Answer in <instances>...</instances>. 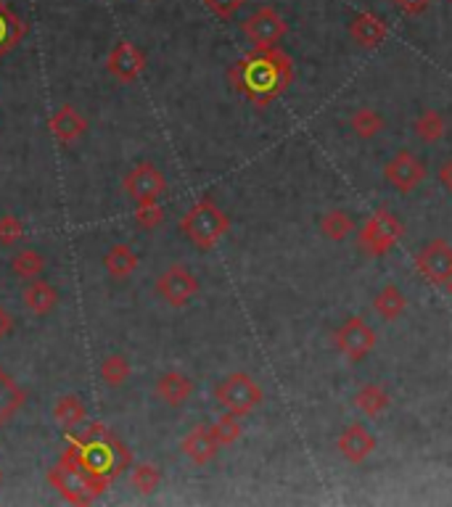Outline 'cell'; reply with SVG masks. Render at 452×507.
<instances>
[{
    "instance_id": "6da1fadb",
    "label": "cell",
    "mask_w": 452,
    "mask_h": 507,
    "mask_svg": "<svg viewBox=\"0 0 452 507\" xmlns=\"http://www.w3.org/2000/svg\"><path fill=\"white\" fill-rule=\"evenodd\" d=\"M294 80V61L283 48H254L227 69L230 88L257 109L270 106L288 91Z\"/></svg>"
},
{
    "instance_id": "7a4b0ae2",
    "label": "cell",
    "mask_w": 452,
    "mask_h": 507,
    "mask_svg": "<svg viewBox=\"0 0 452 507\" xmlns=\"http://www.w3.org/2000/svg\"><path fill=\"white\" fill-rule=\"evenodd\" d=\"M64 455H69L75 465L88 478H93L101 489L111 486L125 473V468L133 462V452L103 423H91V428L85 433L72 436L66 441Z\"/></svg>"
},
{
    "instance_id": "3957f363",
    "label": "cell",
    "mask_w": 452,
    "mask_h": 507,
    "mask_svg": "<svg viewBox=\"0 0 452 507\" xmlns=\"http://www.w3.org/2000/svg\"><path fill=\"white\" fill-rule=\"evenodd\" d=\"M227 231L230 220L212 198L196 201L181 220V232L199 251H212L226 238Z\"/></svg>"
},
{
    "instance_id": "277c9868",
    "label": "cell",
    "mask_w": 452,
    "mask_h": 507,
    "mask_svg": "<svg viewBox=\"0 0 452 507\" xmlns=\"http://www.w3.org/2000/svg\"><path fill=\"white\" fill-rule=\"evenodd\" d=\"M48 481L50 486L72 505H91L95 503L106 489H101L93 478H88L69 455H61V460L56 462L48 470Z\"/></svg>"
},
{
    "instance_id": "5b68a950",
    "label": "cell",
    "mask_w": 452,
    "mask_h": 507,
    "mask_svg": "<svg viewBox=\"0 0 452 507\" xmlns=\"http://www.w3.org/2000/svg\"><path fill=\"white\" fill-rule=\"evenodd\" d=\"M405 235L403 223L389 209H376L358 232V246L365 257H386Z\"/></svg>"
},
{
    "instance_id": "8992f818",
    "label": "cell",
    "mask_w": 452,
    "mask_h": 507,
    "mask_svg": "<svg viewBox=\"0 0 452 507\" xmlns=\"http://www.w3.org/2000/svg\"><path fill=\"white\" fill-rule=\"evenodd\" d=\"M215 399L226 413L244 417L254 413L265 402V391L249 372H230L226 380L217 383Z\"/></svg>"
},
{
    "instance_id": "52a82bcc",
    "label": "cell",
    "mask_w": 452,
    "mask_h": 507,
    "mask_svg": "<svg viewBox=\"0 0 452 507\" xmlns=\"http://www.w3.org/2000/svg\"><path fill=\"white\" fill-rule=\"evenodd\" d=\"M241 32L254 48H272L286 38L288 24L272 5H262L241 24Z\"/></svg>"
},
{
    "instance_id": "ba28073f",
    "label": "cell",
    "mask_w": 452,
    "mask_h": 507,
    "mask_svg": "<svg viewBox=\"0 0 452 507\" xmlns=\"http://www.w3.org/2000/svg\"><path fill=\"white\" fill-rule=\"evenodd\" d=\"M333 346L350 360V363H360L365 360L373 346H376V330L365 323L362 318H350L336 328L333 333Z\"/></svg>"
},
{
    "instance_id": "9c48e42d",
    "label": "cell",
    "mask_w": 452,
    "mask_h": 507,
    "mask_svg": "<svg viewBox=\"0 0 452 507\" xmlns=\"http://www.w3.org/2000/svg\"><path fill=\"white\" fill-rule=\"evenodd\" d=\"M415 270L434 285H448L452 280V246L445 238L429 240L415 254Z\"/></svg>"
},
{
    "instance_id": "30bf717a",
    "label": "cell",
    "mask_w": 452,
    "mask_h": 507,
    "mask_svg": "<svg viewBox=\"0 0 452 507\" xmlns=\"http://www.w3.org/2000/svg\"><path fill=\"white\" fill-rule=\"evenodd\" d=\"M122 188H125V193L136 201L137 206H143V204L159 201L167 193V180H164V175L151 162H140V164H136L128 172Z\"/></svg>"
},
{
    "instance_id": "8fae6325",
    "label": "cell",
    "mask_w": 452,
    "mask_h": 507,
    "mask_svg": "<svg viewBox=\"0 0 452 507\" xmlns=\"http://www.w3.org/2000/svg\"><path fill=\"white\" fill-rule=\"evenodd\" d=\"M156 293L164 304L181 310L196 293H199V277L193 275L185 265H173L156 277Z\"/></svg>"
},
{
    "instance_id": "7c38bea8",
    "label": "cell",
    "mask_w": 452,
    "mask_h": 507,
    "mask_svg": "<svg viewBox=\"0 0 452 507\" xmlns=\"http://www.w3.org/2000/svg\"><path fill=\"white\" fill-rule=\"evenodd\" d=\"M384 178L400 193H412L418 185L426 180V167L412 151H400L384 170Z\"/></svg>"
},
{
    "instance_id": "4fadbf2b",
    "label": "cell",
    "mask_w": 452,
    "mask_h": 507,
    "mask_svg": "<svg viewBox=\"0 0 452 507\" xmlns=\"http://www.w3.org/2000/svg\"><path fill=\"white\" fill-rule=\"evenodd\" d=\"M106 69L120 83H136L146 69V56L133 43H117L106 56Z\"/></svg>"
},
{
    "instance_id": "5bb4252c",
    "label": "cell",
    "mask_w": 452,
    "mask_h": 507,
    "mask_svg": "<svg viewBox=\"0 0 452 507\" xmlns=\"http://www.w3.org/2000/svg\"><path fill=\"white\" fill-rule=\"evenodd\" d=\"M336 450H339V455H341L347 462L360 465V462H365L370 455H373V450H376V439H373V433H370L365 425L352 423V425H347V428L339 433V439H336Z\"/></svg>"
},
{
    "instance_id": "9a60e30c",
    "label": "cell",
    "mask_w": 452,
    "mask_h": 507,
    "mask_svg": "<svg viewBox=\"0 0 452 507\" xmlns=\"http://www.w3.org/2000/svg\"><path fill=\"white\" fill-rule=\"evenodd\" d=\"M181 450L182 455H185L191 462H196V465H207V462H212L217 458L220 444H217L212 428H209L207 423H199L196 428H191V431L185 433Z\"/></svg>"
},
{
    "instance_id": "2e32d148",
    "label": "cell",
    "mask_w": 452,
    "mask_h": 507,
    "mask_svg": "<svg viewBox=\"0 0 452 507\" xmlns=\"http://www.w3.org/2000/svg\"><path fill=\"white\" fill-rule=\"evenodd\" d=\"M350 38L362 48H378L389 38V24L384 16H378L373 11H360L350 22Z\"/></svg>"
},
{
    "instance_id": "e0dca14e",
    "label": "cell",
    "mask_w": 452,
    "mask_h": 507,
    "mask_svg": "<svg viewBox=\"0 0 452 507\" xmlns=\"http://www.w3.org/2000/svg\"><path fill=\"white\" fill-rule=\"evenodd\" d=\"M48 127L61 145H69L88 130V119L72 103H64L53 111V117L48 119Z\"/></svg>"
},
{
    "instance_id": "ac0fdd59",
    "label": "cell",
    "mask_w": 452,
    "mask_h": 507,
    "mask_svg": "<svg viewBox=\"0 0 452 507\" xmlns=\"http://www.w3.org/2000/svg\"><path fill=\"white\" fill-rule=\"evenodd\" d=\"M156 397L170 405V407H181L182 402H188V397L193 394V380L188 375H182L181 370H170V372H162L159 380H156Z\"/></svg>"
},
{
    "instance_id": "d6986e66",
    "label": "cell",
    "mask_w": 452,
    "mask_h": 507,
    "mask_svg": "<svg viewBox=\"0 0 452 507\" xmlns=\"http://www.w3.org/2000/svg\"><path fill=\"white\" fill-rule=\"evenodd\" d=\"M27 30H30L27 22L19 19V16L8 8L5 0H0V61L24 40Z\"/></svg>"
},
{
    "instance_id": "ffe728a7",
    "label": "cell",
    "mask_w": 452,
    "mask_h": 507,
    "mask_svg": "<svg viewBox=\"0 0 452 507\" xmlns=\"http://www.w3.org/2000/svg\"><path fill=\"white\" fill-rule=\"evenodd\" d=\"M352 402L365 417H378L392 407V394L384 383H365Z\"/></svg>"
},
{
    "instance_id": "44dd1931",
    "label": "cell",
    "mask_w": 452,
    "mask_h": 507,
    "mask_svg": "<svg viewBox=\"0 0 452 507\" xmlns=\"http://www.w3.org/2000/svg\"><path fill=\"white\" fill-rule=\"evenodd\" d=\"M24 402H27V391L0 368V425H5L11 417L16 415Z\"/></svg>"
},
{
    "instance_id": "7402d4cb",
    "label": "cell",
    "mask_w": 452,
    "mask_h": 507,
    "mask_svg": "<svg viewBox=\"0 0 452 507\" xmlns=\"http://www.w3.org/2000/svg\"><path fill=\"white\" fill-rule=\"evenodd\" d=\"M103 267L114 280H125L137 270V254L128 243H114L103 257Z\"/></svg>"
},
{
    "instance_id": "603a6c76",
    "label": "cell",
    "mask_w": 452,
    "mask_h": 507,
    "mask_svg": "<svg viewBox=\"0 0 452 507\" xmlns=\"http://www.w3.org/2000/svg\"><path fill=\"white\" fill-rule=\"evenodd\" d=\"M24 304L30 307V312L35 315H50L58 304V291L48 283V280H32L24 291Z\"/></svg>"
},
{
    "instance_id": "cb8c5ba5",
    "label": "cell",
    "mask_w": 452,
    "mask_h": 507,
    "mask_svg": "<svg viewBox=\"0 0 452 507\" xmlns=\"http://www.w3.org/2000/svg\"><path fill=\"white\" fill-rule=\"evenodd\" d=\"M373 310H376L384 320H400L407 310V296L394 283H389V285H384V288L376 293Z\"/></svg>"
},
{
    "instance_id": "d4e9b609",
    "label": "cell",
    "mask_w": 452,
    "mask_h": 507,
    "mask_svg": "<svg viewBox=\"0 0 452 507\" xmlns=\"http://www.w3.org/2000/svg\"><path fill=\"white\" fill-rule=\"evenodd\" d=\"M85 405H83V399L77 397V394H66V397H61L56 405H53V420L61 425V428H66V431H72V428H77L83 420H85Z\"/></svg>"
},
{
    "instance_id": "484cf974",
    "label": "cell",
    "mask_w": 452,
    "mask_h": 507,
    "mask_svg": "<svg viewBox=\"0 0 452 507\" xmlns=\"http://www.w3.org/2000/svg\"><path fill=\"white\" fill-rule=\"evenodd\" d=\"M412 130H415V135L423 140V143L434 145V143H439V140L448 135V122H445V117H442L439 111L426 109V111H421V117L415 119Z\"/></svg>"
},
{
    "instance_id": "4316f807",
    "label": "cell",
    "mask_w": 452,
    "mask_h": 507,
    "mask_svg": "<svg viewBox=\"0 0 452 507\" xmlns=\"http://www.w3.org/2000/svg\"><path fill=\"white\" fill-rule=\"evenodd\" d=\"M11 270H13V275L22 277V280H35V277L46 270V259L35 249H22V251L13 254Z\"/></svg>"
},
{
    "instance_id": "83f0119b",
    "label": "cell",
    "mask_w": 452,
    "mask_h": 507,
    "mask_svg": "<svg viewBox=\"0 0 452 507\" xmlns=\"http://www.w3.org/2000/svg\"><path fill=\"white\" fill-rule=\"evenodd\" d=\"M350 127H352V133H355L358 138L370 140L384 130V117H381L376 109L362 106V109H358V111L350 117Z\"/></svg>"
},
{
    "instance_id": "f1b7e54d",
    "label": "cell",
    "mask_w": 452,
    "mask_h": 507,
    "mask_svg": "<svg viewBox=\"0 0 452 507\" xmlns=\"http://www.w3.org/2000/svg\"><path fill=\"white\" fill-rule=\"evenodd\" d=\"M320 232L331 240H344L347 235L355 232V220L341 212V209H333V212H325L323 220H320Z\"/></svg>"
},
{
    "instance_id": "f546056e",
    "label": "cell",
    "mask_w": 452,
    "mask_h": 507,
    "mask_svg": "<svg viewBox=\"0 0 452 507\" xmlns=\"http://www.w3.org/2000/svg\"><path fill=\"white\" fill-rule=\"evenodd\" d=\"M130 484L137 494H154L162 484V470L154 462H140L130 473Z\"/></svg>"
},
{
    "instance_id": "4dcf8cb0",
    "label": "cell",
    "mask_w": 452,
    "mask_h": 507,
    "mask_svg": "<svg viewBox=\"0 0 452 507\" xmlns=\"http://www.w3.org/2000/svg\"><path fill=\"white\" fill-rule=\"evenodd\" d=\"M130 363H128V357H122V354H109V357H103V363H101V378H103V383H109V386H122L128 378H130Z\"/></svg>"
},
{
    "instance_id": "1f68e13d",
    "label": "cell",
    "mask_w": 452,
    "mask_h": 507,
    "mask_svg": "<svg viewBox=\"0 0 452 507\" xmlns=\"http://www.w3.org/2000/svg\"><path fill=\"white\" fill-rule=\"evenodd\" d=\"M209 428H212V433H215V439H217V444H220V447H227V444L238 441V439H241V433H244L241 417L233 415V413H226V415L220 417L217 423H212Z\"/></svg>"
},
{
    "instance_id": "d6a6232c",
    "label": "cell",
    "mask_w": 452,
    "mask_h": 507,
    "mask_svg": "<svg viewBox=\"0 0 452 507\" xmlns=\"http://www.w3.org/2000/svg\"><path fill=\"white\" fill-rule=\"evenodd\" d=\"M164 223V209L154 201V204H143L136 209V225L140 231H154Z\"/></svg>"
},
{
    "instance_id": "836d02e7",
    "label": "cell",
    "mask_w": 452,
    "mask_h": 507,
    "mask_svg": "<svg viewBox=\"0 0 452 507\" xmlns=\"http://www.w3.org/2000/svg\"><path fill=\"white\" fill-rule=\"evenodd\" d=\"M22 238H24V225L13 214L0 217V246H13Z\"/></svg>"
},
{
    "instance_id": "e575fe53",
    "label": "cell",
    "mask_w": 452,
    "mask_h": 507,
    "mask_svg": "<svg viewBox=\"0 0 452 507\" xmlns=\"http://www.w3.org/2000/svg\"><path fill=\"white\" fill-rule=\"evenodd\" d=\"M246 0H204L207 11H212L215 16L220 19H233L241 8H244Z\"/></svg>"
},
{
    "instance_id": "d590c367",
    "label": "cell",
    "mask_w": 452,
    "mask_h": 507,
    "mask_svg": "<svg viewBox=\"0 0 452 507\" xmlns=\"http://www.w3.org/2000/svg\"><path fill=\"white\" fill-rule=\"evenodd\" d=\"M405 16H421L429 5H431V0H392Z\"/></svg>"
},
{
    "instance_id": "8d00e7d4",
    "label": "cell",
    "mask_w": 452,
    "mask_h": 507,
    "mask_svg": "<svg viewBox=\"0 0 452 507\" xmlns=\"http://www.w3.org/2000/svg\"><path fill=\"white\" fill-rule=\"evenodd\" d=\"M437 178H439L442 188H445L448 193H452V159L442 162V167L437 170Z\"/></svg>"
},
{
    "instance_id": "74e56055",
    "label": "cell",
    "mask_w": 452,
    "mask_h": 507,
    "mask_svg": "<svg viewBox=\"0 0 452 507\" xmlns=\"http://www.w3.org/2000/svg\"><path fill=\"white\" fill-rule=\"evenodd\" d=\"M11 330H13V318H11V315H8V312L0 307V338H5Z\"/></svg>"
},
{
    "instance_id": "f35d334b",
    "label": "cell",
    "mask_w": 452,
    "mask_h": 507,
    "mask_svg": "<svg viewBox=\"0 0 452 507\" xmlns=\"http://www.w3.org/2000/svg\"><path fill=\"white\" fill-rule=\"evenodd\" d=\"M448 288H450V296H452V280H450V283H448Z\"/></svg>"
},
{
    "instance_id": "ab89813d",
    "label": "cell",
    "mask_w": 452,
    "mask_h": 507,
    "mask_svg": "<svg viewBox=\"0 0 452 507\" xmlns=\"http://www.w3.org/2000/svg\"><path fill=\"white\" fill-rule=\"evenodd\" d=\"M0 484H3V473H0Z\"/></svg>"
}]
</instances>
